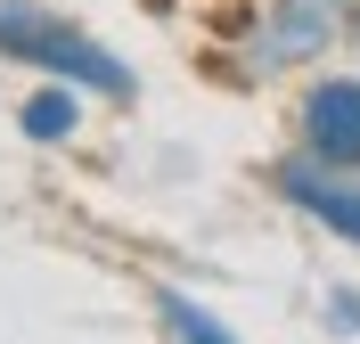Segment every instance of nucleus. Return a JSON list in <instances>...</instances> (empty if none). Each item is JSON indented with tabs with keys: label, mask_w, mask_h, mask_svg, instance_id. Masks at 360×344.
Here are the masks:
<instances>
[{
	"label": "nucleus",
	"mask_w": 360,
	"mask_h": 344,
	"mask_svg": "<svg viewBox=\"0 0 360 344\" xmlns=\"http://www.w3.org/2000/svg\"><path fill=\"white\" fill-rule=\"evenodd\" d=\"M352 42H360V0H246L238 17H221L213 66L238 91H262V82L328 66Z\"/></svg>",
	"instance_id": "obj_1"
},
{
	"label": "nucleus",
	"mask_w": 360,
	"mask_h": 344,
	"mask_svg": "<svg viewBox=\"0 0 360 344\" xmlns=\"http://www.w3.org/2000/svg\"><path fill=\"white\" fill-rule=\"evenodd\" d=\"M0 58H8V66H33V74H58L74 91L107 98V107H131L139 98L131 58L107 49L90 25H74L66 8H49V0H0Z\"/></svg>",
	"instance_id": "obj_2"
},
{
	"label": "nucleus",
	"mask_w": 360,
	"mask_h": 344,
	"mask_svg": "<svg viewBox=\"0 0 360 344\" xmlns=\"http://www.w3.org/2000/svg\"><path fill=\"white\" fill-rule=\"evenodd\" d=\"M270 197L287 213H303L319 238H336V246L360 254V164H319L303 148H287L270 164Z\"/></svg>",
	"instance_id": "obj_3"
},
{
	"label": "nucleus",
	"mask_w": 360,
	"mask_h": 344,
	"mask_svg": "<svg viewBox=\"0 0 360 344\" xmlns=\"http://www.w3.org/2000/svg\"><path fill=\"white\" fill-rule=\"evenodd\" d=\"M287 148L319 164H360V74L344 66H311L303 91L287 107Z\"/></svg>",
	"instance_id": "obj_4"
},
{
	"label": "nucleus",
	"mask_w": 360,
	"mask_h": 344,
	"mask_svg": "<svg viewBox=\"0 0 360 344\" xmlns=\"http://www.w3.org/2000/svg\"><path fill=\"white\" fill-rule=\"evenodd\" d=\"M90 115V91H74V82H58V74H41V91L17 98V132L33 139V148H66L74 132H82Z\"/></svg>",
	"instance_id": "obj_5"
},
{
	"label": "nucleus",
	"mask_w": 360,
	"mask_h": 344,
	"mask_svg": "<svg viewBox=\"0 0 360 344\" xmlns=\"http://www.w3.org/2000/svg\"><path fill=\"white\" fill-rule=\"evenodd\" d=\"M148 320H156L164 336H180V344H229V320H221L205 295L172 287V279H156V287H148Z\"/></svg>",
	"instance_id": "obj_6"
},
{
	"label": "nucleus",
	"mask_w": 360,
	"mask_h": 344,
	"mask_svg": "<svg viewBox=\"0 0 360 344\" xmlns=\"http://www.w3.org/2000/svg\"><path fill=\"white\" fill-rule=\"evenodd\" d=\"M319 328L328 336H360V287H319Z\"/></svg>",
	"instance_id": "obj_7"
}]
</instances>
